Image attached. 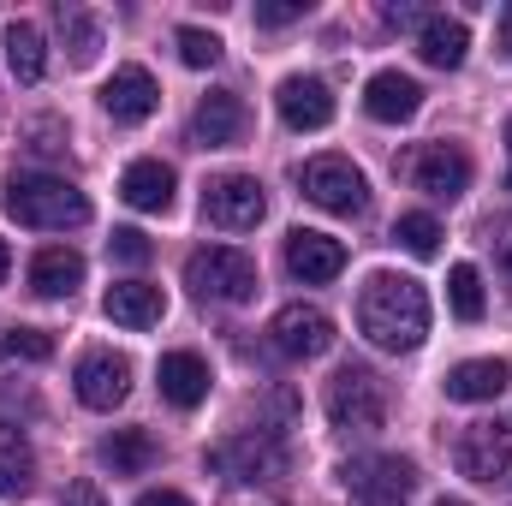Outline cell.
I'll list each match as a JSON object with an SVG mask.
<instances>
[{"label":"cell","mask_w":512,"mask_h":506,"mask_svg":"<svg viewBox=\"0 0 512 506\" xmlns=\"http://www.w3.org/2000/svg\"><path fill=\"white\" fill-rule=\"evenodd\" d=\"M358 334L376 352H417L429 334V298L411 274H370L358 292Z\"/></svg>","instance_id":"obj_1"},{"label":"cell","mask_w":512,"mask_h":506,"mask_svg":"<svg viewBox=\"0 0 512 506\" xmlns=\"http://www.w3.org/2000/svg\"><path fill=\"white\" fill-rule=\"evenodd\" d=\"M0 203L18 227H36V233H72V227L90 221V197L72 179H54V173H12Z\"/></svg>","instance_id":"obj_2"},{"label":"cell","mask_w":512,"mask_h":506,"mask_svg":"<svg viewBox=\"0 0 512 506\" xmlns=\"http://www.w3.org/2000/svg\"><path fill=\"white\" fill-rule=\"evenodd\" d=\"M185 286L203 298V304H251L256 298V262L233 245H209V251H191L185 262Z\"/></svg>","instance_id":"obj_3"},{"label":"cell","mask_w":512,"mask_h":506,"mask_svg":"<svg viewBox=\"0 0 512 506\" xmlns=\"http://www.w3.org/2000/svg\"><path fill=\"white\" fill-rule=\"evenodd\" d=\"M328 423L340 435H376L387 423V399H382V381L370 376L364 364H346L340 376L328 381Z\"/></svg>","instance_id":"obj_4"},{"label":"cell","mask_w":512,"mask_h":506,"mask_svg":"<svg viewBox=\"0 0 512 506\" xmlns=\"http://www.w3.org/2000/svg\"><path fill=\"white\" fill-rule=\"evenodd\" d=\"M209 465L227 471L233 483H280V477L292 471V453H286L280 429H262V423H256V429H245V435H233L227 447H215Z\"/></svg>","instance_id":"obj_5"},{"label":"cell","mask_w":512,"mask_h":506,"mask_svg":"<svg viewBox=\"0 0 512 506\" xmlns=\"http://www.w3.org/2000/svg\"><path fill=\"white\" fill-rule=\"evenodd\" d=\"M298 185H304V197H310L316 209H328V215H364V209H370V179H364L346 155H316V161H304Z\"/></svg>","instance_id":"obj_6"},{"label":"cell","mask_w":512,"mask_h":506,"mask_svg":"<svg viewBox=\"0 0 512 506\" xmlns=\"http://www.w3.org/2000/svg\"><path fill=\"white\" fill-rule=\"evenodd\" d=\"M340 483H346L352 506H405V495L417 489V471H411V459L364 453V459H346Z\"/></svg>","instance_id":"obj_7"},{"label":"cell","mask_w":512,"mask_h":506,"mask_svg":"<svg viewBox=\"0 0 512 506\" xmlns=\"http://www.w3.org/2000/svg\"><path fill=\"white\" fill-rule=\"evenodd\" d=\"M262 215H268V191L256 185L251 173H221V179H209V191H203V221H209V227H221V233H251Z\"/></svg>","instance_id":"obj_8"},{"label":"cell","mask_w":512,"mask_h":506,"mask_svg":"<svg viewBox=\"0 0 512 506\" xmlns=\"http://www.w3.org/2000/svg\"><path fill=\"white\" fill-rule=\"evenodd\" d=\"M459 471L471 483H501L512 471V417H489V423H471L459 435Z\"/></svg>","instance_id":"obj_9"},{"label":"cell","mask_w":512,"mask_h":506,"mask_svg":"<svg viewBox=\"0 0 512 506\" xmlns=\"http://www.w3.org/2000/svg\"><path fill=\"white\" fill-rule=\"evenodd\" d=\"M268 340H274L280 358H322L334 346V316L322 304H286L268 322Z\"/></svg>","instance_id":"obj_10"},{"label":"cell","mask_w":512,"mask_h":506,"mask_svg":"<svg viewBox=\"0 0 512 506\" xmlns=\"http://www.w3.org/2000/svg\"><path fill=\"white\" fill-rule=\"evenodd\" d=\"M72 381H78V399L90 411H114V405H126V393H131V358L126 352H84Z\"/></svg>","instance_id":"obj_11"},{"label":"cell","mask_w":512,"mask_h":506,"mask_svg":"<svg viewBox=\"0 0 512 506\" xmlns=\"http://www.w3.org/2000/svg\"><path fill=\"white\" fill-rule=\"evenodd\" d=\"M411 185L429 191L435 203H453V197H465V185H471V155L453 149V143H429V149L411 161Z\"/></svg>","instance_id":"obj_12"},{"label":"cell","mask_w":512,"mask_h":506,"mask_svg":"<svg viewBox=\"0 0 512 506\" xmlns=\"http://www.w3.org/2000/svg\"><path fill=\"white\" fill-rule=\"evenodd\" d=\"M251 126V114H245V102L233 96V90H209L203 102H197V114H191V143L197 149H233L239 137Z\"/></svg>","instance_id":"obj_13"},{"label":"cell","mask_w":512,"mask_h":506,"mask_svg":"<svg viewBox=\"0 0 512 506\" xmlns=\"http://www.w3.org/2000/svg\"><path fill=\"white\" fill-rule=\"evenodd\" d=\"M274 108H280V120L292 131H322L334 120V90L322 78H280Z\"/></svg>","instance_id":"obj_14"},{"label":"cell","mask_w":512,"mask_h":506,"mask_svg":"<svg viewBox=\"0 0 512 506\" xmlns=\"http://www.w3.org/2000/svg\"><path fill=\"white\" fill-rule=\"evenodd\" d=\"M155 102H161V90H155V78H149L143 66H120V72L102 84V108H108L120 126H143V120L155 114Z\"/></svg>","instance_id":"obj_15"},{"label":"cell","mask_w":512,"mask_h":506,"mask_svg":"<svg viewBox=\"0 0 512 506\" xmlns=\"http://www.w3.org/2000/svg\"><path fill=\"white\" fill-rule=\"evenodd\" d=\"M286 268H292L304 286H322V280H334V274L346 268V245H340V239H328V233L298 227V233L286 239Z\"/></svg>","instance_id":"obj_16"},{"label":"cell","mask_w":512,"mask_h":506,"mask_svg":"<svg viewBox=\"0 0 512 506\" xmlns=\"http://www.w3.org/2000/svg\"><path fill=\"white\" fill-rule=\"evenodd\" d=\"M155 387H161L167 405L197 411V405L209 399V364H203L197 352H167V358L155 364Z\"/></svg>","instance_id":"obj_17"},{"label":"cell","mask_w":512,"mask_h":506,"mask_svg":"<svg viewBox=\"0 0 512 506\" xmlns=\"http://www.w3.org/2000/svg\"><path fill=\"white\" fill-rule=\"evenodd\" d=\"M364 108H370V120H382V126H405V120L423 108V90H417V78H405V72H376V78L364 84Z\"/></svg>","instance_id":"obj_18"},{"label":"cell","mask_w":512,"mask_h":506,"mask_svg":"<svg viewBox=\"0 0 512 506\" xmlns=\"http://www.w3.org/2000/svg\"><path fill=\"white\" fill-rule=\"evenodd\" d=\"M102 310H108L120 328H155V322L167 316V298H161V286H149V280H114L108 298H102Z\"/></svg>","instance_id":"obj_19"},{"label":"cell","mask_w":512,"mask_h":506,"mask_svg":"<svg viewBox=\"0 0 512 506\" xmlns=\"http://www.w3.org/2000/svg\"><path fill=\"white\" fill-rule=\"evenodd\" d=\"M417 54H423L435 72H459L465 54H471V30H465V18H441V12H429V24L417 30Z\"/></svg>","instance_id":"obj_20"},{"label":"cell","mask_w":512,"mask_h":506,"mask_svg":"<svg viewBox=\"0 0 512 506\" xmlns=\"http://www.w3.org/2000/svg\"><path fill=\"white\" fill-rule=\"evenodd\" d=\"M30 286L42 292V298H72L78 286H84V256L72 251V245H48V251L30 256Z\"/></svg>","instance_id":"obj_21"},{"label":"cell","mask_w":512,"mask_h":506,"mask_svg":"<svg viewBox=\"0 0 512 506\" xmlns=\"http://www.w3.org/2000/svg\"><path fill=\"white\" fill-rule=\"evenodd\" d=\"M120 197H126L131 209H143V215L173 209V167L167 161H131L126 179H120Z\"/></svg>","instance_id":"obj_22"},{"label":"cell","mask_w":512,"mask_h":506,"mask_svg":"<svg viewBox=\"0 0 512 506\" xmlns=\"http://www.w3.org/2000/svg\"><path fill=\"white\" fill-rule=\"evenodd\" d=\"M512 370L501 358H471V364H459L453 376H447V399H459V405H483V399H501L507 393Z\"/></svg>","instance_id":"obj_23"},{"label":"cell","mask_w":512,"mask_h":506,"mask_svg":"<svg viewBox=\"0 0 512 506\" xmlns=\"http://www.w3.org/2000/svg\"><path fill=\"white\" fill-rule=\"evenodd\" d=\"M96 459H102L114 477H143V471L155 465V441H149L143 429H114V435L96 447Z\"/></svg>","instance_id":"obj_24"},{"label":"cell","mask_w":512,"mask_h":506,"mask_svg":"<svg viewBox=\"0 0 512 506\" xmlns=\"http://www.w3.org/2000/svg\"><path fill=\"white\" fill-rule=\"evenodd\" d=\"M6 66H12V78L18 84H42V72H48V48H42V30L36 24H6Z\"/></svg>","instance_id":"obj_25"},{"label":"cell","mask_w":512,"mask_h":506,"mask_svg":"<svg viewBox=\"0 0 512 506\" xmlns=\"http://www.w3.org/2000/svg\"><path fill=\"white\" fill-rule=\"evenodd\" d=\"M30 483H36V453H30V441H24L12 423H0V495H30Z\"/></svg>","instance_id":"obj_26"},{"label":"cell","mask_w":512,"mask_h":506,"mask_svg":"<svg viewBox=\"0 0 512 506\" xmlns=\"http://www.w3.org/2000/svg\"><path fill=\"white\" fill-rule=\"evenodd\" d=\"M54 18H60V30H66V42H72V60H78V66H90V60H96V48H102V24H96L90 12H78V6H60Z\"/></svg>","instance_id":"obj_27"},{"label":"cell","mask_w":512,"mask_h":506,"mask_svg":"<svg viewBox=\"0 0 512 506\" xmlns=\"http://www.w3.org/2000/svg\"><path fill=\"white\" fill-rule=\"evenodd\" d=\"M447 304H453L459 322H477V316H483V280H477L471 262H453V274H447Z\"/></svg>","instance_id":"obj_28"},{"label":"cell","mask_w":512,"mask_h":506,"mask_svg":"<svg viewBox=\"0 0 512 506\" xmlns=\"http://www.w3.org/2000/svg\"><path fill=\"white\" fill-rule=\"evenodd\" d=\"M393 239H399L411 256H435L441 251V221H435V215H399Z\"/></svg>","instance_id":"obj_29"},{"label":"cell","mask_w":512,"mask_h":506,"mask_svg":"<svg viewBox=\"0 0 512 506\" xmlns=\"http://www.w3.org/2000/svg\"><path fill=\"white\" fill-rule=\"evenodd\" d=\"M173 42H179V60H185V66H197V72L221 60V36H215V30H197V24H179V36H173Z\"/></svg>","instance_id":"obj_30"},{"label":"cell","mask_w":512,"mask_h":506,"mask_svg":"<svg viewBox=\"0 0 512 506\" xmlns=\"http://www.w3.org/2000/svg\"><path fill=\"white\" fill-rule=\"evenodd\" d=\"M0 346H6V358H24V364H48L54 358V340L42 328H12Z\"/></svg>","instance_id":"obj_31"},{"label":"cell","mask_w":512,"mask_h":506,"mask_svg":"<svg viewBox=\"0 0 512 506\" xmlns=\"http://www.w3.org/2000/svg\"><path fill=\"white\" fill-rule=\"evenodd\" d=\"M108 251L120 256V262H126V268H143V262H149V239H143V233H137V227H120V233H114V239H108Z\"/></svg>","instance_id":"obj_32"},{"label":"cell","mask_w":512,"mask_h":506,"mask_svg":"<svg viewBox=\"0 0 512 506\" xmlns=\"http://www.w3.org/2000/svg\"><path fill=\"white\" fill-rule=\"evenodd\" d=\"M298 18H304V0H268V6H256L262 30H280V24H298Z\"/></svg>","instance_id":"obj_33"},{"label":"cell","mask_w":512,"mask_h":506,"mask_svg":"<svg viewBox=\"0 0 512 506\" xmlns=\"http://www.w3.org/2000/svg\"><path fill=\"white\" fill-rule=\"evenodd\" d=\"M382 18L393 24V30H411V24L423 30V24H429V12H423V6H411V0H387V6H382Z\"/></svg>","instance_id":"obj_34"},{"label":"cell","mask_w":512,"mask_h":506,"mask_svg":"<svg viewBox=\"0 0 512 506\" xmlns=\"http://www.w3.org/2000/svg\"><path fill=\"white\" fill-rule=\"evenodd\" d=\"M30 149H36V155H60V149H66V143H60V126H54V120H36V126H30Z\"/></svg>","instance_id":"obj_35"},{"label":"cell","mask_w":512,"mask_h":506,"mask_svg":"<svg viewBox=\"0 0 512 506\" xmlns=\"http://www.w3.org/2000/svg\"><path fill=\"white\" fill-rule=\"evenodd\" d=\"M137 506H191L179 489H149V495H137Z\"/></svg>","instance_id":"obj_36"},{"label":"cell","mask_w":512,"mask_h":506,"mask_svg":"<svg viewBox=\"0 0 512 506\" xmlns=\"http://www.w3.org/2000/svg\"><path fill=\"white\" fill-rule=\"evenodd\" d=\"M72 506H102V501H96V489H72Z\"/></svg>","instance_id":"obj_37"},{"label":"cell","mask_w":512,"mask_h":506,"mask_svg":"<svg viewBox=\"0 0 512 506\" xmlns=\"http://www.w3.org/2000/svg\"><path fill=\"white\" fill-rule=\"evenodd\" d=\"M501 42H507V54H512V6L501 12Z\"/></svg>","instance_id":"obj_38"},{"label":"cell","mask_w":512,"mask_h":506,"mask_svg":"<svg viewBox=\"0 0 512 506\" xmlns=\"http://www.w3.org/2000/svg\"><path fill=\"white\" fill-rule=\"evenodd\" d=\"M495 245H501V262H507V268H512V227H507V233H501V239H495Z\"/></svg>","instance_id":"obj_39"},{"label":"cell","mask_w":512,"mask_h":506,"mask_svg":"<svg viewBox=\"0 0 512 506\" xmlns=\"http://www.w3.org/2000/svg\"><path fill=\"white\" fill-rule=\"evenodd\" d=\"M6 268H12V251H6V245H0V286H6Z\"/></svg>","instance_id":"obj_40"},{"label":"cell","mask_w":512,"mask_h":506,"mask_svg":"<svg viewBox=\"0 0 512 506\" xmlns=\"http://www.w3.org/2000/svg\"><path fill=\"white\" fill-rule=\"evenodd\" d=\"M435 506H465V501H447V495H441V501H435Z\"/></svg>","instance_id":"obj_41"},{"label":"cell","mask_w":512,"mask_h":506,"mask_svg":"<svg viewBox=\"0 0 512 506\" xmlns=\"http://www.w3.org/2000/svg\"><path fill=\"white\" fill-rule=\"evenodd\" d=\"M507 155H512V120H507Z\"/></svg>","instance_id":"obj_42"}]
</instances>
